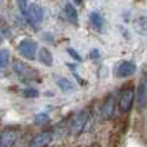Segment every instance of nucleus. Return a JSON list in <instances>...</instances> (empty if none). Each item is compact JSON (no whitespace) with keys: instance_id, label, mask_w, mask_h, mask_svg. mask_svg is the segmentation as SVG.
<instances>
[{"instance_id":"nucleus-11","label":"nucleus","mask_w":147,"mask_h":147,"mask_svg":"<svg viewBox=\"0 0 147 147\" xmlns=\"http://www.w3.org/2000/svg\"><path fill=\"white\" fill-rule=\"evenodd\" d=\"M56 84L62 92H72V90H75V84H74L71 80H69V79L63 78V76L57 78Z\"/></svg>"},{"instance_id":"nucleus-14","label":"nucleus","mask_w":147,"mask_h":147,"mask_svg":"<svg viewBox=\"0 0 147 147\" xmlns=\"http://www.w3.org/2000/svg\"><path fill=\"white\" fill-rule=\"evenodd\" d=\"M89 21H90L92 26H93L96 30H98V31L102 30L105 21H103V17L101 16V13H98V12H92L90 14H89Z\"/></svg>"},{"instance_id":"nucleus-1","label":"nucleus","mask_w":147,"mask_h":147,"mask_svg":"<svg viewBox=\"0 0 147 147\" xmlns=\"http://www.w3.org/2000/svg\"><path fill=\"white\" fill-rule=\"evenodd\" d=\"M136 99V88L132 84L123 86L120 92L119 99H117V107H119L121 114H128L132 110L133 103Z\"/></svg>"},{"instance_id":"nucleus-15","label":"nucleus","mask_w":147,"mask_h":147,"mask_svg":"<svg viewBox=\"0 0 147 147\" xmlns=\"http://www.w3.org/2000/svg\"><path fill=\"white\" fill-rule=\"evenodd\" d=\"M136 30L141 35H147V18H140L137 22L134 23Z\"/></svg>"},{"instance_id":"nucleus-25","label":"nucleus","mask_w":147,"mask_h":147,"mask_svg":"<svg viewBox=\"0 0 147 147\" xmlns=\"http://www.w3.org/2000/svg\"><path fill=\"white\" fill-rule=\"evenodd\" d=\"M76 147H83V146H76Z\"/></svg>"},{"instance_id":"nucleus-19","label":"nucleus","mask_w":147,"mask_h":147,"mask_svg":"<svg viewBox=\"0 0 147 147\" xmlns=\"http://www.w3.org/2000/svg\"><path fill=\"white\" fill-rule=\"evenodd\" d=\"M22 96L26 97V98H36V97H39V92L36 89L27 88L25 90H22Z\"/></svg>"},{"instance_id":"nucleus-18","label":"nucleus","mask_w":147,"mask_h":147,"mask_svg":"<svg viewBox=\"0 0 147 147\" xmlns=\"http://www.w3.org/2000/svg\"><path fill=\"white\" fill-rule=\"evenodd\" d=\"M34 121H35L36 124H45V123L49 121V116L45 112H41V114H38L34 117Z\"/></svg>"},{"instance_id":"nucleus-20","label":"nucleus","mask_w":147,"mask_h":147,"mask_svg":"<svg viewBox=\"0 0 147 147\" xmlns=\"http://www.w3.org/2000/svg\"><path fill=\"white\" fill-rule=\"evenodd\" d=\"M67 53H69V56L71 57V58L75 59V61L81 62V57H80V54H79L78 52L75 51V49H72V48H67Z\"/></svg>"},{"instance_id":"nucleus-9","label":"nucleus","mask_w":147,"mask_h":147,"mask_svg":"<svg viewBox=\"0 0 147 147\" xmlns=\"http://www.w3.org/2000/svg\"><path fill=\"white\" fill-rule=\"evenodd\" d=\"M137 102H138V109H145L147 106V76H145L140 83Z\"/></svg>"},{"instance_id":"nucleus-3","label":"nucleus","mask_w":147,"mask_h":147,"mask_svg":"<svg viewBox=\"0 0 147 147\" xmlns=\"http://www.w3.org/2000/svg\"><path fill=\"white\" fill-rule=\"evenodd\" d=\"M136 71H137V65L132 61H125L124 59V61H120L115 65L112 74L117 79H125L134 75Z\"/></svg>"},{"instance_id":"nucleus-13","label":"nucleus","mask_w":147,"mask_h":147,"mask_svg":"<svg viewBox=\"0 0 147 147\" xmlns=\"http://www.w3.org/2000/svg\"><path fill=\"white\" fill-rule=\"evenodd\" d=\"M39 61L45 66H52L53 65V54L51 53V51L47 48H41L39 51Z\"/></svg>"},{"instance_id":"nucleus-16","label":"nucleus","mask_w":147,"mask_h":147,"mask_svg":"<svg viewBox=\"0 0 147 147\" xmlns=\"http://www.w3.org/2000/svg\"><path fill=\"white\" fill-rule=\"evenodd\" d=\"M10 53L8 49H0V69H5L9 63Z\"/></svg>"},{"instance_id":"nucleus-5","label":"nucleus","mask_w":147,"mask_h":147,"mask_svg":"<svg viewBox=\"0 0 147 147\" xmlns=\"http://www.w3.org/2000/svg\"><path fill=\"white\" fill-rule=\"evenodd\" d=\"M20 54L26 59H35L38 52V44L31 39H23L17 47Z\"/></svg>"},{"instance_id":"nucleus-21","label":"nucleus","mask_w":147,"mask_h":147,"mask_svg":"<svg viewBox=\"0 0 147 147\" xmlns=\"http://www.w3.org/2000/svg\"><path fill=\"white\" fill-rule=\"evenodd\" d=\"M17 4H18V7H20L21 13L25 16L26 12H27V8H28V1H18Z\"/></svg>"},{"instance_id":"nucleus-12","label":"nucleus","mask_w":147,"mask_h":147,"mask_svg":"<svg viewBox=\"0 0 147 147\" xmlns=\"http://www.w3.org/2000/svg\"><path fill=\"white\" fill-rule=\"evenodd\" d=\"M16 133L14 132H4L0 134V147H9L14 145Z\"/></svg>"},{"instance_id":"nucleus-17","label":"nucleus","mask_w":147,"mask_h":147,"mask_svg":"<svg viewBox=\"0 0 147 147\" xmlns=\"http://www.w3.org/2000/svg\"><path fill=\"white\" fill-rule=\"evenodd\" d=\"M120 133L121 132H112L109 138V146L107 147H119L120 145Z\"/></svg>"},{"instance_id":"nucleus-10","label":"nucleus","mask_w":147,"mask_h":147,"mask_svg":"<svg viewBox=\"0 0 147 147\" xmlns=\"http://www.w3.org/2000/svg\"><path fill=\"white\" fill-rule=\"evenodd\" d=\"M63 13H65V16H66L67 21H69L70 23H72V25H78V23H79L78 10H76V8L74 7L71 3H67V4L65 5Z\"/></svg>"},{"instance_id":"nucleus-4","label":"nucleus","mask_w":147,"mask_h":147,"mask_svg":"<svg viewBox=\"0 0 147 147\" xmlns=\"http://www.w3.org/2000/svg\"><path fill=\"white\" fill-rule=\"evenodd\" d=\"M89 119V111L86 109L79 111L78 114L74 116V119L71 120V124H70V132L74 136H79L81 134V132L84 130L86 123Z\"/></svg>"},{"instance_id":"nucleus-7","label":"nucleus","mask_w":147,"mask_h":147,"mask_svg":"<svg viewBox=\"0 0 147 147\" xmlns=\"http://www.w3.org/2000/svg\"><path fill=\"white\" fill-rule=\"evenodd\" d=\"M53 140V134L51 132H41L35 136L28 143V147H48Z\"/></svg>"},{"instance_id":"nucleus-24","label":"nucleus","mask_w":147,"mask_h":147,"mask_svg":"<svg viewBox=\"0 0 147 147\" xmlns=\"http://www.w3.org/2000/svg\"><path fill=\"white\" fill-rule=\"evenodd\" d=\"M1 40H3V38H1V36H0V43H1Z\"/></svg>"},{"instance_id":"nucleus-6","label":"nucleus","mask_w":147,"mask_h":147,"mask_svg":"<svg viewBox=\"0 0 147 147\" xmlns=\"http://www.w3.org/2000/svg\"><path fill=\"white\" fill-rule=\"evenodd\" d=\"M13 70L22 80H35V79H38V70L32 69L31 66L23 63V62L16 61L13 65Z\"/></svg>"},{"instance_id":"nucleus-8","label":"nucleus","mask_w":147,"mask_h":147,"mask_svg":"<svg viewBox=\"0 0 147 147\" xmlns=\"http://www.w3.org/2000/svg\"><path fill=\"white\" fill-rule=\"evenodd\" d=\"M115 97L110 94L106 99H105L103 105H102V110H101V115L105 120H109L114 115V111H115Z\"/></svg>"},{"instance_id":"nucleus-22","label":"nucleus","mask_w":147,"mask_h":147,"mask_svg":"<svg viewBox=\"0 0 147 147\" xmlns=\"http://www.w3.org/2000/svg\"><path fill=\"white\" fill-rule=\"evenodd\" d=\"M89 57H90L92 59H98L99 57H101V53H99L98 49H92L90 53H89Z\"/></svg>"},{"instance_id":"nucleus-23","label":"nucleus","mask_w":147,"mask_h":147,"mask_svg":"<svg viewBox=\"0 0 147 147\" xmlns=\"http://www.w3.org/2000/svg\"><path fill=\"white\" fill-rule=\"evenodd\" d=\"M83 147H102V146L99 145L98 142H93V143H90V145H88V146H83Z\"/></svg>"},{"instance_id":"nucleus-2","label":"nucleus","mask_w":147,"mask_h":147,"mask_svg":"<svg viewBox=\"0 0 147 147\" xmlns=\"http://www.w3.org/2000/svg\"><path fill=\"white\" fill-rule=\"evenodd\" d=\"M25 17L34 28H38L44 20V8H41L35 3H28V8Z\"/></svg>"}]
</instances>
